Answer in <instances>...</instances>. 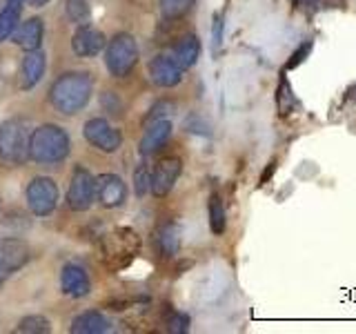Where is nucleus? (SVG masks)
Instances as JSON below:
<instances>
[{
    "label": "nucleus",
    "instance_id": "obj_1",
    "mask_svg": "<svg viewBox=\"0 0 356 334\" xmlns=\"http://www.w3.org/2000/svg\"><path fill=\"white\" fill-rule=\"evenodd\" d=\"M94 94V81L87 72H65L49 89V103L63 116L83 111Z\"/></svg>",
    "mask_w": 356,
    "mask_h": 334
},
{
    "label": "nucleus",
    "instance_id": "obj_2",
    "mask_svg": "<svg viewBox=\"0 0 356 334\" xmlns=\"http://www.w3.org/2000/svg\"><path fill=\"white\" fill-rule=\"evenodd\" d=\"M72 152V138L60 125H40L29 136V159L38 165L63 163Z\"/></svg>",
    "mask_w": 356,
    "mask_h": 334
},
{
    "label": "nucleus",
    "instance_id": "obj_3",
    "mask_svg": "<svg viewBox=\"0 0 356 334\" xmlns=\"http://www.w3.org/2000/svg\"><path fill=\"white\" fill-rule=\"evenodd\" d=\"M29 125L22 118L0 122V161L7 167H20L29 161Z\"/></svg>",
    "mask_w": 356,
    "mask_h": 334
},
{
    "label": "nucleus",
    "instance_id": "obj_4",
    "mask_svg": "<svg viewBox=\"0 0 356 334\" xmlns=\"http://www.w3.org/2000/svg\"><path fill=\"white\" fill-rule=\"evenodd\" d=\"M138 63V45L129 33H116L105 45V65L114 78H125Z\"/></svg>",
    "mask_w": 356,
    "mask_h": 334
},
{
    "label": "nucleus",
    "instance_id": "obj_5",
    "mask_svg": "<svg viewBox=\"0 0 356 334\" xmlns=\"http://www.w3.org/2000/svg\"><path fill=\"white\" fill-rule=\"evenodd\" d=\"M138 234L129 230V228H118L105 234L103 239V252H105V261L111 263L114 267H122L131 261V256L138 252Z\"/></svg>",
    "mask_w": 356,
    "mask_h": 334
},
{
    "label": "nucleus",
    "instance_id": "obj_6",
    "mask_svg": "<svg viewBox=\"0 0 356 334\" xmlns=\"http://www.w3.org/2000/svg\"><path fill=\"white\" fill-rule=\"evenodd\" d=\"M58 205V185L47 176H36L27 185V207L33 216H49Z\"/></svg>",
    "mask_w": 356,
    "mask_h": 334
},
{
    "label": "nucleus",
    "instance_id": "obj_7",
    "mask_svg": "<svg viewBox=\"0 0 356 334\" xmlns=\"http://www.w3.org/2000/svg\"><path fill=\"white\" fill-rule=\"evenodd\" d=\"M94 200H96V178L85 167L78 165L72 174L70 189H67V205L74 212H87Z\"/></svg>",
    "mask_w": 356,
    "mask_h": 334
},
{
    "label": "nucleus",
    "instance_id": "obj_8",
    "mask_svg": "<svg viewBox=\"0 0 356 334\" xmlns=\"http://www.w3.org/2000/svg\"><path fill=\"white\" fill-rule=\"evenodd\" d=\"M31 250L20 239H0V287L9 276H14L29 263Z\"/></svg>",
    "mask_w": 356,
    "mask_h": 334
},
{
    "label": "nucleus",
    "instance_id": "obj_9",
    "mask_svg": "<svg viewBox=\"0 0 356 334\" xmlns=\"http://www.w3.org/2000/svg\"><path fill=\"white\" fill-rule=\"evenodd\" d=\"M83 134L89 145L105 154H114L122 145V134L114 125H109L105 118H89L83 127Z\"/></svg>",
    "mask_w": 356,
    "mask_h": 334
},
{
    "label": "nucleus",
    "instance_id": "obj_10",
    "mask_svg": "<svg viewBox=\"0 0 356 334\" xmlns=\"http://www.w3.org/2000/svg\"><path fill=\"white\" fill-rule=\"evenodd\" d=\"M181 172H183V161L176 159V156H165V159H161L159 163H156L154 170H152L149 192L154 196H159V198L167 196L174 189Z\"/></svg>",
    "mask_w": 356,
    "mask_h": 334
},
{
    "label": "nucleus",
    "instance_id": "obj_11",
    "mask_svg": "<svg viewBox=\"0 0 356 334\" xmlns=\"http://www.w3.org/2000/svg\"><path fill=\"white\" fill-rule=\"evenodd\" d=\"M127 198V185L116 174H100L96 178V200L107 209L120 207Z\"/></svg>",
    "mask_w": 356,
    "mask_h": 334
},
{
    "label": "nucleus",
    "instance_id": "obj_12",
    "mask_svg": "<svg viewBox=\"0 0 356 334\" xmlns=\"http://www.w3.org/2000/svg\"><path fill=\"white\" fill-rule=\"evenodd\" d=\"M149 78L159 87H176L183 81V70L174 63L170 54H161L149 61Z\"/></svg>",
    "mask_w": 356,
    "mask_h": 334
},
{
    "label": "nucleus",
    "instance_id": "obj_13",
    "mask_svg": "<svg viewBox=\"0 0 356 334\" xmlns=\"http://www.w3.org/2000/svg\"><path fill=\"white\" fill-rule=\"evenodd\" d=\"M105 45H107L105 33L94 29V27H89V25H83L72 38V49L76 56H81V58H92V56H98L105 49Z\"/></svg>",
    "mask_w": 356,
    "mask_h": 334
},
{
    "label": "nucleus",
    "instance_id": "obj_14",
    "mask_svg": "<svg viewBox=\"0 0 356 334\" xmlns=\"http://www.w3.org/2000/svg\"><path fill=\"white\" fill-rule=\"evenodd\" d=\"M60 289H63V294L72 299L87 296L89 289H92V281H89V274L85 272V267L76 263H67L60 272Z\"/></svg>",
    "mask_w": 356,
    "mask_h": 334
},
{
    "label": "nucleus",
    "instance_id": "obj_15",
    "mask_svg": "<svg viewBox=\"0 0 356 334\" xmlns=\"http://www.w3.org/2000/svg\"><path fill=\"white\" fill-rule=\"evenodd\" d=\"M44 70H47V56H44V51L29 49L20 63V89L29 92V89L36 87L42 81Z\"/></svg>",
    "mask_w": 356,
    "mask_h": 334
},
{
    "label": "nucleus",
    "instance_id": "obj_16",
    "mask_svg": "<svg viewBox=\"0 0 356 334\" xmlns=\"http://www.w3.org/2000/svg\"><path fill=\"white\" fill-rule=\"evenodd\" d=\"M172 129H174L172 120H167V118H159V120L147 122V129H145L143 141H140V154L152 156L154 152H159L163 145L170 141Z\"/></svg>",
    "mask_w": 356,
    "mask_h": 334
},
{
    "label": "nucleus",
    "instance_id": "obj_17",
    "mask_svg": "<svg viewBox=\"0 0 356 334\" xmlns=\"http://www.w3.org/2000/svg\"><path fill=\"white\" fill-rule=\"evenodd\" d=\"M44 38V25L40 18H29L25 22H18L16 31L11 33V40H14L20 49H40Z\"/></svg>",
    "mask_w": 356,
    "mask_h": 334
},
{
    "label": "nucleus",
    "instance_id": "obj_18",
    "mask_svg": "<svg viewBox=\"0 0 356 334\" xmlns=\"http://www.w3.org/2000/svg\"><path fill=\"white\" fill-rule=\"evenodd\" d=\"M172 58L174 63L181 67V70H192V67L198 63L200 58V40L196 33H187V36H183L181 40H178L174 45V49H172Z\"/></svg>",
    "mask_w": 356,
    "mask_h": 334
},
{
    "label": "nucleus",
    "instance_id": "obj_19",
    "mask_svg": "<svg viewBox=\"0 0 356 334\" xmlns=\"http://www.w3.org/2000/svg\"><path fill=\"white\" fill-rule=\"evenodd\" d=\"M111 323L109 319L103 315V312L98 310H87L83 315H78L74 321H72V332L74 334H103V332H109Z\"/></svg>",
    "mask_w": 356,
    "mask_h": 334
},
{
    "label": "nucleus",
    "instance_id": "obj_20",
    "mask_svg": "<svg viewBox=\"0 0 356 334\" xmlns=\"http://www.w3.org/2000/svg\"><path fill=\"white\" fill-rule=\"evenodd\" d=\"M156 243H159V250L163 256H174L181 248V228L176 223H165V225L156 234Z\"/></svg>",
    "mask_w": 356,
    "mask_h": 334
},
{
    "label": "nucleus",
    "instance_id": "obj_21",
    "mask_svg": "<svg viewBox=\"0 0 356 334\" xmlns=\"http://www.w3.org/2000/svg\"><path fill=\"white\" fill-rule=\"evenodd\" d=\"M276 105H278V114L281 116H289L294 109L300 107L298 98L294 96L292 92V85L285 78V74L281 76V81H278V89H276Z\"/></svg>",
    "mask_w": 356,
    "mask_h": 334
},
{
    "label": "nucleus",
    "instance_id": "obj_22",
    "mask_svg": "<svg viewBox=\"0 0 356 334\" xmlns=\"http://www.w3.org/2000/svg\"><path fill=\"white\" fill-rule=\"evenodd\" d=\"M207 214H209V230L214 232V237L225 234V230H227V214H225V205H222V200H220L218 194L209 196Z\"/></svg>",
    "mask_w": 356,
    "mask_h": 334
},
{
    "label": "nucleus",
    "instance_id": "obj_23",
    "mask_svg": "<svg viewBox=\"0 0 356 334\" xmlns=\"http://www.w3.org/2000/svg\"><path fill=\"white\" fill-rule=\"evenodd\" d=\"M20 9L18 5H7L5 9H0V42H5L11 38V33L16 31L20 22Z\"/></svg>",
    "mask_w": 356,
    "mask_h": 334
},
{
    "label": "nucleus",
    "instance_id": "obj_24",
    "mask_svg": "<svg viewBox=\"0 0 356 334\" xmlns=\"http://www.w3.org/2000/svg\"><path fill=\"white\" fill-rule=\"evenodd\" d=\"M159 5H161V11L167 20H178L194 9L196 0H159Z\"/></svg>",
    "mask_w": 356,
    "mask_h": 334
},
{
    "label": "nucleus",
    "instance_id": "obj_25",
    "mask_svg": "<svg viewBox=\"0 0 356 334\" xmlns=\"http://www.w3.org/2000/svg\"><path fill=\"white\" fill-rule=\"evenodd\" d=\"M65 11H67L70 22H74V25H78V27L87 25L89 18H92V11H89L87 0H67Z\"/></svg>",
    "mask_w": 356,
    "mask_h": 334
},
{
    "label": "nucleus",
    "instance_id": "obj_26",
    "mask_svg": "<svg viewBox=\"0 0 356 334\" xmlns=\"http://www.w3.org/2000/svg\"><path fill=\"white\" fill-rule=\"evenodd\" d=\"M16 332H20V334H44V332H51V323H49V319H44L40 315H31V317H25L18 323Z\"/></svg>",
    "mask_w": 356,
    "mask_h": 334
},
{
    "label": "nucleus",
    "instance_id": "obj_27",
    "mask_svg": "<svg viewBox=\"0 0 356 334\" xmlns=\"http://www.w3.org/2000/svg\"><path fill=\"white\" fill-rule=\"evenodd\" d=\"M149 185H152V170L143 163L138 170L134 172V189H136V196L149 194Z\"/></svg>",
    "mask_w": 356,
    "mask_h": 334
},
{
    "label": "nucleus",
    "instance_id": "obj_28",
    "mask_svg": "<svg viewBox=\"0 0 356 334\" xmlns=\"http://www.w3.org/2000/svg\"><path fill=\"white\" fill-rule=\"evenodd\" d=\"M312 47H314V38H307V40L300 42L296 47V51L289 56V61L285 63V70H294V67H298L300 63H305L307 56L312 54Z\"/></svg>",
    "mask_w": 356,
    "mask_h": 334
},
{
    "label": "nucleus",
    "instance_id": "obj_29",
    "mask_svg": "<svg viewBox=\"0 0 356 334\" xmlns=\"http://www.w3.org/2000/svg\"><path fill=\"white\" fill-rule=\"evenodd\" d=\"M100 107H103L109 116H122V100L114 92L100 94Z\"/></svg>",
    "mask_w": 356,
    "mask_h": 334
},
{
    "label": "nucleus",
    "instance_id": "obj_30",
    "mask_svg": "<svg viewBox=\"0 0 356 334\" xmlns=\"http://www.w3.org/2000/svg\"><path fill=\"white\" fill-rule=\"evenodd\" d=\"M189 326H192V321H189L187 315L172 310L170 319H167V328H170V332H174V334H185L189 330Z\"/></svg>",
    "mask_w": 356,
    "mask_h": 334
},
{
    "label": "nucleus",
    "instance_id": "obj_31",
    "mask_svg": "<svg viewBox=\"0 0 356 334\" xmlns=\"http://www.w3.org/2000/svg\"><path fill=\"white\" fill-rule=\"evenodd\" d=\"M222 29H225V22H222V14H214V20H211V45L218 51L222 45Z\"/></svg>",
    "mask_w": 356,
    "mask_h": 334
},
{
    "label": "nucleus",
    "instance_id": "obj_32",
    "mask_svg": "<svg viewBox=\"0 0 356 334\" xmlns=\"http://www.w3.org/2000/svg\"><path fill=\"white\" fill-rule=\"evenodd\" d=\"M174 105L170 103V100H159L152 109H149V114L145 116V122H152V120H159V118H165L167 111H172Z\"/></svg>",
    "mask_w": 356,
    "mask_h": 334
},
{
    "label": "nucleus",
    "instance_id": "obj_33",
    "mask_svg": "<svg viewBox=\"0 0 356 334\" xmlns=\"http://www.w3.org/2000/svg\"><path fill=\"white\" fill-rule=\"evenodd\" d=\"M294 9H298L300 14L305 16H314L316 11L321 9V0H292Z\"/></svg>",
    "mask_w": 356,
    "mask_h": 334
},
{
    "label": "nucleus",
    "instance_id": "obj_34",
    "mask_svg": "<svg viewBox=\"0 0 356 334\" xmlns=\"http://www.w3.org/2000/svg\"><path fill=\"white\" fill-rule=\"evenodd\" d=\"M274 170H276V161H272V163H270V167H267V170L263 172V176H261V185H265L267 181H270L272 174H274Z\"/></svg>",
    "mask_w": 356,
    "mask_h": 334
},
{
    "label": "nucleus",
    "instance_id": "obj_35",
    "mask_svg": "<svg viewBox=\"0 0 356 334\" xmlns=\"http://www.w3.org/2000/svg\"><path fill=\"white\" fill-rule=\"evenodd\" d=\"M47 3H49V0H25V5H31V7H42Z\"/></svg>",
    "mask_w": 356,
    "mask_h": 334
},
{
    "label": "nucleus",
    "instance_id": "obj_36",
    "mask_svg": "<svg viewBox=\"0 0 356 334\" xmlns=\"http://www.w3.org/2000/svg\"><path fill=\"white\" fill-rule=\"evenodd\" d=\"M7 5H18V7H22V5H25V0H7Z\"/></svg>",
    "mask_w": 356,
    "mask_h": 334
}]
</instances>
